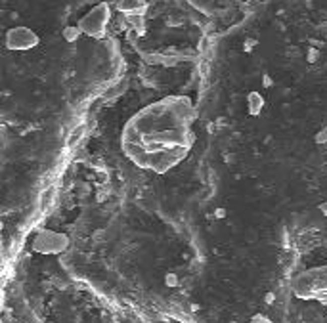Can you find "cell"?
Instances as JSON below:
<instances>
[{
  "instance_id": "8fae6325",
  "label": "cell",
  "mask_w": 327,
  "mask_h": 323,
  "mask_svg": "<svg viewBox=\"0 0 327 323\" xmlns=\"http://www.w3.org/2000/svg\"><path fill=\"white\" fill-rule=\"evenodd\" d=\"M262 86H264V88H272V86H274V81H272L270 75H264V77H262Z\"/></svg>"
},
{
  "instance_id": "4fadbf2b",
  "label": "cell",
  "mask_w": 327,
  "mask_h": 323,
  "mask_svg": "<svg viewBox=\"0 0 327 323\" xmlns=\"http://www.w3.org/2000/svg\"><path fill=\"white\" fill-rule=\"evenodd\" d=\"M253 46H257V41H247L245 44H243L245 52H253Z\"/></svg>"
},
{
  "instance_id": "6da1fadb",
  "label": "cell",
  "mask_w": 327,
  "mask_h": 323,
  "mask_svg": "<svg viewBox=\"0 0 327 323\" xmlns=\"http://www.w3.org/2000/svg\"><path fill=\"white\" fill-rule=\"evenodd\" d=\"M194 108L188 98H165L127 122L121 148L136 166L167 174L186 159L196 142Z\"/></svg>"
},
{
  "instance_id": "7c38bea8",
  "label": "cell",
  "mask_w": 327,
  "mask_h": 323,
  "mask_svg": "<svg viewBox=\"0 0 327 323\" xmlns=\"http://www.w3.org/2000/svg\"><path fill=\"white\" fill-rule=\"evenodd\" d=\"M214 218H216V220L226 218V209H222V207H220V209H214Z\"/></svg>"
},
{
  "instance_id": "3957f363",
  "label": "cell",
  "mask_w": 327,
  "mask_h": 323,
  "mask_svg": "<svg viewBox=\"0 0 327 323\" xmlns=\"http://www.w3.org/2000/svg\"><path fill=\"white\" fill-rule=\"evenodd\" d=\"M107 21H109V6H107V4H100V6H96L92 12H88V14L80 19L79 27H80V31H84L88 37L102 39L105 33Z\"/></svg>"
},
{
  "instance_id": "ba28073f",
  "label": "cell",
  "mask_w": 327,
  "mask_h": 323,
  "mask_svg": "<svg viewBox=\"0 0 327 323\" xmlns=\"http://www.w3.org/2000/svg\"><path fill=\"white\" fill-rule=\"evenodd\" d=\"M165 285H167V287H178V285H180L178 275H176V273H167V275H165Z\"/></svg>"
},
{
  "instance_id": "5bb4252c",
  "label": "cell",
  "mask_w": 327,
  "mask_h": 323,
  "mask_svg": "<svg viewBox=\"0 0 327 323\" xmlns=\"http://www.w3.org/2000/svg\"><path fill=\"white\" fill-rule=\"evenodd\" d=\"M274 300H275L274 293H266V296H264V302H266V304H274Z\"/></svg>"
},
{
  "instance_id": "9c48e42d",
  "label": "cell",
  "mask_w": 327,
  "mask_h": 323,
  "mask_svg": "<svg viewBox=\"0 0 327 323\" xmlns=\"http://www.w3.org/2000/svg\"><path fill=\"white\" fill-rule=\"evenodd\" d=\"M318 57H320V52H318L316 48H308V52H306V59H308V63H316V61H318Z\"/></svg>"
},
{
  "instance_id": "277c9868",
  "label": "cell",
  "mask_w": 327,
  "mask_h": 323,
  "mask_svg": "<svg viewBox=\"0 0 327 323\" xmlns=\"http://www.w3.org/2000/svg\"><path fill=\"white\" fill-rule=\"evenodd\" d=\"M39 44V35L27 27H13L6 35V48L13 52H25Z\"/></svg>"
},
{
  "instance_id": "9a60e30c",
  "label": "cell",
  "mask_w": 327,
  "mask_h": 323,
  "mask_svg": "<svg viewBox=\"0 0 327 323\" xmlns=\"http://www.w3.org/2000/svg\"><path fill=\"white\" fill-rule=\"evenodd\" d=\"M318 209H320V213H322V215L327 218V201L326 203H320V207H318Z\"/></svg>"
},
{
  "instance_id": "52a82bcc",
  "label": "cell",
  "mask_w": 327,
  "mask_h": 323,
  "mask_svg": "<svg viewBox=\"0 0 327 323\" xmlns=\"http://www.w3.org/2000/svg\"><path fill=\"white\" fill-rule=\"evenodd\" d=\"M314 142L318 146H324L327 144V126H322V130H318L314 136Z\"/></svg>"
},
{
  "instance_id": "8992f818",
  "label": "cell",
  "mask_w": 327,
  "mask_h": 323,
  "mask_svg": "<svg viewBox=\"0 0 327 323\" xmlns=\"http://www.w3.org/2000/svg\"><path fill=\"white\" fill-rule=\"evenodd\" d=\"M80 35V27H75V25H69V27L64 29V39L67 42H75L79 39Z\"/></svg>"
},
{
  "instance_id": "30bf717a",
  "label": "cell",
  "mask_w": 327,
  "mask_h": 323,
  "mask_svg": "<svg viewBox=\"0 0 327 323\" xmlns=\"http://www.w3.org/2000/svg\"><path fill=\"white\" fill-rule=\"evenodd\" d=\"M249 323H274L270 318H266V316H262V314H257V316H253V320Z\"/></svg>"
},
{
  "instance_id": "5b68a950",
  "label": "cell",
  "mask_w": 327,
  "mask_h": 323,
  "mask_svg": "<svg viewBox=\"0 0 327 323\" xmlns=\"http://www.w3.org/2000/svg\"><path fill=\"white\" fill-rule=\"evenodd\" d=\"M264 106H266V100L259 90H251L245 98V108H247V113L251 117H261Z\"/></svg>"
},
{
  "instance_id": "7a4b0ae2",
  "label": "cell",
  "mask_w": 327,
  "mask_h": 323,
  "mask_svg": "<svg viewBox=\"0 0 327 323\" xmlns=\"http://www.w3.org/2000/svg\"><path fill=\"white\" fill-rule=\"evenodd\" d=\"M69 247V237L62 231L54 229H40L33 237L31 249L39 255H62Z\"/></svg>"
}]
</instances>
